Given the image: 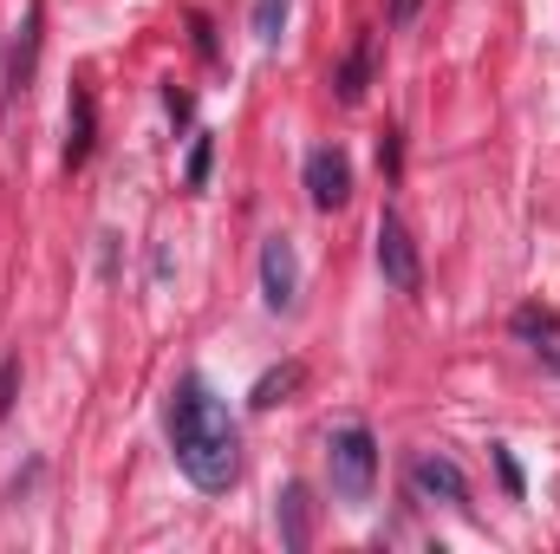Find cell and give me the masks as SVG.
<instances>
[{
    "mask_svg": "<svg viewBox=\"0 0 560 554\" xmlns=\"http://www.w3.org/2000/svg\"><path fill=\"white\" fill-rule=\"evenodd\" d=\"M378 170H385V176L398 183V170H405V150H398V131H385V138H378Z\"/></svg>",
    "mask_w": 560,
    "mask_h": 554,
    "instance_id": "cell-15",
    "label": "cell"
},
{
    "mask_svg": "<svg viewBox=\"0 0 560 554\" xmlns=\"http://www.w3.org/2000/svg\"><path fill=\"white\" fill-rule=\"evenodd\" d=\"M13 379H20V359H0V417H7V399H13Z\"/></svg>",
    "mask_w": 560,
    "mask_h": 554,
    "instance_id": "cell-17",
    "label": "cell"
},
{
    "mask_svg": "<svg viewBox=\"0 0 560 554\" xmlns=\"http://www.w3.org/2000/svg\"><path fill=\"white\" fill-rule=\"evenodd\" d=\"M418 7H423V0H392V26H411V20H418Z\"/></svg>",
    "mask_w": 560,
    "mask_h": 554,
    "instance_id": "cell-18",
    "label": "cell"
},
{
    "mask_svg": "<svg viewBox=\"0 0 560 554\" xmlns=\"http://www.w3.org/2000/svg\"><path fill=\"white\" fill-rule=\"evenodd\" d=\"M326 470H332V496L346 509H365L372 503V483H378V437L365 424H346L326 437Z\"/></svg>",
    "mask_w": 560,
    "mask_h": 554,
    "instance_id": "cell-2",
    "label": "cell"
},
{
    "mask_svg": "<svg viewBox=\"0 0 560 554\" xmlns=\"http://www.w3.org/2000/svg\"><path fill=\"white\" fill-rule=\"evenodd\" d=\"M39 26H46V7L33 0V7H26V20H20V39L7 46V99H13V92H26V79H33V59H39Z\"/></svg>",
    "mask_w": 560,
    "mask_h": 554,
    "instance_id": "cell-8",
    "label": "cell"
},
{
    "mask_svg": "<svg viewBox=\"0 0 560 554\" xmlns=\"http://www.w3.org/2000/svg\"><path fill=\"white\" fill-rule=\"evenodd\" d=\"M98 143V105L85 85H72V105H66V170H79Z\"/></svg>",
    "mask_w": 560,
    "mask_h": 554,
    "instance_id": "cell-7",
    "label": "cell"
},
{
    "mask_svg": "<svg viewBox=\"0 0 560 554\" xmlns=\"http://www.w3.org/2000/svg\"><path fill=\"white\" fill-rule=\"evenodd\" d=\"M209 163H215V138H196L189 143V170H183V183H189V189H209Z\"/></svg>",
    "mask_w": 560,
    "mask_h": 554,
    "instance_id": "cell-13",
    "label": "cell"
},
{
    "mask_svg": "<svg viewBox=\"0 0 560 554\" xmlns=\"http://www.w3.org/2000/svg\"><path fill=\"white\" fill-rule=\"evenodd\" d=\"M170 450H176V470L209 496L242 476V430L202 379H183L170 399Z\"/></svg>",
    "mask_w": 560,
    "mask_h": 554,
    "instance_id": "cell-1",
    "label": "cell"
},
{
    "mask_svg": "<svg viewBox=\"0 0 560 554\" xmlns=\"http://www.w3.org/2000/svg\"><path fill=\"white\" fill-rule=\"evenodd\" d=\"M495 470H502V489H509V496H522V470H515V457H509L502 443H495Z\"/></svg>",
    "mask_w": 560,
    "mask_h": 554,
    "instance_id": "cell-16",
    "label": "cell"
},
{
    "mask_svg": "<svg viewBox=\"0 0 560 554\" xmlns=\"http://www.w3.org/2000/svg\"><path fill=\"white\" fill-rule=\"evenodd\" d=\"M280 26H287V0H255V39H261V46H275Z\"/></svg>",
    "mask_w": 560,
    "mask_h": 554,
    "instance_id": "cell-12",
    "label": "cell"
},
{
    "mask_svg": "<svg viewBox=\"0 0 560 554\" xmlns=\"http://www.w3.org/2000/svg\"><path fill=\"white\" fill-rule=\"evenodd\" d=\"M372 242H378V275H385V287L392 293H423V255H418V242H411V229H405L398 209L378 216Z\"/></svg>",
    "mask_w": 560,
    "mask_h": 554,
    "instance_id": "cell-3",
    "label": "cell"
},
{
    "mask_svg": "<svg viewBox=\"0 0 560 554\" xmlns=\"http://www.w3.org/2000/svg\"><path fill=\"white\" fill-rule=\"evenodd\" d=\"M300 385H306V366H300V359H287V366H275V372H261V379H255L248 405H255V412H275V405H287Z\"/></svg>",
    "mask_w": 560,
    "mask_h": 554,
    "instance_id": "cell-9",
    "label": "cell"
},
{
    "mask_svg": "<svg viewBox=\"0 0 560 554\" xmlns=\"http://www.w3.org/2000/svg\"><path fill=\"white\" fill-rule=\"evenodd\" d=\"M535 353H541V366H548V372L560 379V346H535Z\"/></svg>",
    "mask_w": 560,
    "mask_h": 554,
    "instance_id": "cell-19",
    "label": "cell"
},
{
    "mask_svg": "<svg viewBox=\"0 0 560 554\" xmlns=\"http://www.w3.org/2000/svg\"><path fill=\"white\" fill-rule=\"evenodd\" d=\"M306 196H313L319 209H339V203L352 196V163H346V150L319 143V150L306 157Z\"/></svg>",
    "mask_w": 560,
    "mask_h": 554,
    "instance_id": "cell-6",
    "label": "cell"
},
{
    "mask_svg": "<svg viewBox=\"0 0 560 554\" xmlns=\"http://www.w3.org/2000/svg\"><path fill=\"white\" fill-rule=\"evenodd\" d=\"M261 300H268V313H293V300H300V255L287 235L261 242Z\"/></svg>",
    "mask_w": 560,
    "mask_h": 554,
    "instance_id": "cell-4",
    "label": "cell"
},
{
    "mask_svg": "<svg viewBox=\"0 0 560 554\" xmlns=\"http://www.w3.org/2000/svg\"><path fill=\"white\" fill-rule=\"evenodd\" d=\"M515 333H522V339H555L560 320L555 313H541V307H522V313H515Z\"/></svg>",
    "mask_w": 560,
    "mask_h": 554,
    "instance_id": "cell-14",
    "label": "cell"
},
{
    "mask_svg": "<svg viewBox=\"0 0 560 554\" xmlns=\"http://www.w3.org/2000/svg\"><path fill=\"white\" fill-rule=\"evenodd\" d=\"M411 489H418V503L469 509V476H463V463H450V457H418V463H411Z\"/></svg>",
    "mask_w": 560,
    "mask_h": 554,
    "instance_id": "cell-5",
    "label": "cell"
},
{
    "mask_svg": "<svg viewBox=\"0 0 560 554\" xmlns=\"http://www.w3.org/2000/svg\"><path fill=\"white\" fill-rule=\"evenodd\" d=\"M365 79H372V39H359L352 53H346V66H339V105H359L365 99Z\"/></svg>",
    "mask_w": 560,
    "mask_h": 554,
    "instance_id": "cell-11",
    "label": "cell"
},
{
    "mask_svg": "<svg viewBox=\"0 0 560 554\" xmlns=\"http://www.w3.org/2000/svg\"><path fill=\"white\" fill-rule=\"evenodd\" d=\"M280 542L293 554L313 542V535H306V483H287V489H280Z\"/></svg>",
    "mask_w": 560,
    "mask_h": 554,
    "instance_id": "cell-10",
    "label": "cell"
}]
</instances>
